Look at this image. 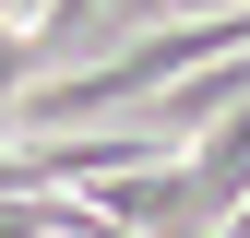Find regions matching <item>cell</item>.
<instances>
[{
	"instance_id": "7a4b0ae2",
	"label": "cell",
	"mask_w": 250,
	"mask_h": 238,
	"mask_svg": "<svg viewBox=\"0 0 250 238\" xmlns=\"http://www.w3.org/2000/svg\"><path fill=\"white\" fill-rule=\"evenodd\" d=\"M12 24H36V0H12Z\"/></svg>"
},
{
	"instance_id": "6da1fadb",
	"label": "cell",
	"mask_w": 250,
	"mask_h": 238,
	"mask_svg": "<svg viewBox=\"0 0 250 238\" xmlns=\"http://www.w3.org/2000/svg\"><path fill=\"white\" fill-rule=\"evenodd\" d=\"M48 72H60V60H48L36 36H24V24H0V107H12V96H36Z\"/></svg>"
}]
</instances>
